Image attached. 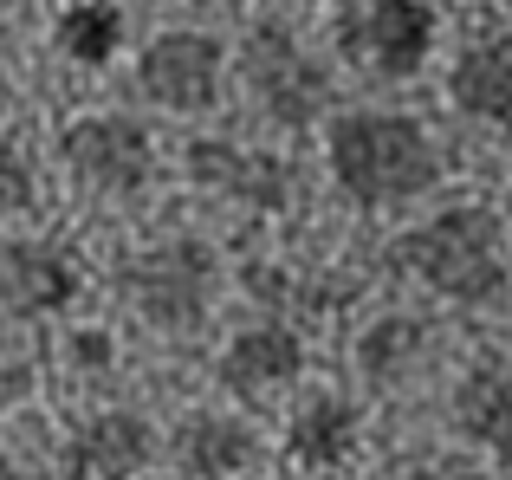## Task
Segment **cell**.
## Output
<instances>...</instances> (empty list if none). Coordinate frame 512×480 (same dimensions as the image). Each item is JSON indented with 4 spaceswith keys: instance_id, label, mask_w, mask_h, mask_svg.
Segmentation results:
<instances>
[{
    "instance_id": "1",
    "label": "cell",
    "mask_w": 512,
    "mask_h": 480,
    "mask_svg": "<svg viewBox=\"0 0 512 480\" xmlns=\"http://www.w3.org/2000/svg\"><path fill=\"white\" fill-rule=\"evenodd\" d=\"M331 176L350 202L363 208H396L415 202L441 182V156L415 117L396 111H344L331 124Z\"/></svg>"
},
{
    "instance_id": "2",
    "label": "cell",
    "mask_w": 512,
    "mask_h": 480,
    "mask_svg": "<svg viewBox=\"0 0 512 480\" xmlns=\"http://www.w3.org/2000/svg\"><path fill=\"white\" fill-rule=\"evenodd\" d=\"M402 266L454 305L506 299V240L487 208H441L415 234H402Z\"/></svg>"
},
{
    "instance_id": "3",
    "label": "cell",
    "mask_w": 512,
    "mask_h": 480,
    "mask_svg": "<svg viewBox=\"0 0 512 480\" xmlns=\"http://www.w3.org/2000/svg\"><path fill=\"white\" fill-rule=\"evenodd\" d=\"M214 279L221 266H214L208 240H163L124 260V299L137 305L150 331H195L214 305Z\"/></svg>"
},
{
    "instance_id": "4",
    "label": "cell",
    "mask_w": 512,
    "mask_h": 480,
    "mask_svg": "<svg viewBox=\"0 0 512 480\" xmlns=\"http://www.w3.org/2000/svg\"><path fill=\"white\" fill-rule=\"evenodd\" d=\"M240 72H247L253 104L286 130H305L331 98V78L318 72V59L286 33V26H253L247 52H240Z\"/></svg>"
},
{
    "instance_id": "5",
    "label": "cell",
    "mask_w": 512,
    "mask_h": 480,
    "mask_svg": "<svg viewBox=\"0 0 512 480\" xmlns=\"http://www.w3.org/2000/svg\"><path fill=\"white\" fill-rule=\"evenodd\" d=\"M59 156L85 189L98 195H143L156 176L150 130L137 117H72L59 130Z\"/></svg>"
},
{
    "instance_id": "6",
    "label": "cell",
    "mask_w": 512,
    "mask_h": 480,
    "mask_svg": "<svg viewBox=\"0 0 512 480\" xmlns=\"http://www.w3.org/2000/svg\"><path fill=\"white\" fill-rule=\"evenodd\" d=\"M137 85L150 104H163L175 117H195L214 104L221 91V39L195 33V26H175V33H156L137 59Z\"/></svg>"
},
{
    "instance_id": "7",
    "label": "cell",
    "mask_w": 512,
    "mask_h": 480,
    "mask_svg": "<svg viewBox=\"0 0 512 480\" xmlns=\"http://www.w3.org/2000/svg\"><path fill=\"white\" fill-rule=\"evenodd\" d=\"M344 46L376 78H415L435 52V7L428 0H370L344 26Z\"/></svg>"
},
{
    "instance_id": "8",
    "label": "cell",
    "mask_w": 512,
    "mask_h": 480,
    "mask_svg": "<svg viewBox=\"0 0 512 480\" xmlns=\"http://www.w3.org/2000/svg\"><path fill=\"white\" fill-rule=\"evenodd\" d=\"M156 455V429L137 409H104V416L78 422L65 442V480H137Z\"/></svg>"
},
{
    "instance_id": "9",
    "label": "cell",
    "mask_w": 512,
    "mask_h": 480,
    "mask_svg": "<svg viewBox=\"0 0 512 480\" xmlns=\"http://www.w3.org/2000/svg\"><path fill=\"white\" fill-rule=\"evenodd\" d=\"M78 299V266L59 240H7L0 247V305L13 318H52Z\"/></svg>"
},
{
    "instance_id": "10",
    "label": "cell",
    "mask_w": 512,
    "mask_h": 480,
    "mask_svg": "<svg viewBox=\"0 0 512 480\" xmlns=\"http://www.w3.org/2000/svg\"><path fill=\"white\" fill-rule=\"evenodd\" d=\"M188 176L201 189L227 195V202H247V208H279L292 195V169L266 150H240V143L221 137H195L188 143Z\"/></svg>"
},
{
    "instance_id": "11",
    "label": "cell",
    "mask_w": 512,
    "mask_h": 480,
    "mask_svg": "<svg viewBox=\"0 0 512 480\" xmlns=\"http://www.w3.org/2000/svg\"><path fill=\"white\" fill-rule=\"evenodd\" d=\"M299 370H305V344L292 325H247L221 351V383L240 403H260L266 390H286Z\"/></svg>"
},
{
    "instance_id": "12",
    "label": "cell",
    "mask_w": 512,
    "mask_h": 480,
    "mask_svg": "<svg viewBox=\"0 0 512 480\" xmlns=\"http://www.w3.org/2000/svg\"><path fill=\"white\" fill-rule=\"evenodd\" d=\"M357 435H363V416L350 396H305L286 422V455H292V468L331 474V468H350Z\"/></svg>"
},
{
    "instance_id": "13",
    "label": "cell",
    "mask_w": 512,
    "mask_h": 480,
    "mask_svg": "<svg viewBox=\"0 0 512 480\" xmlns=\"http://www.w3.org/2000/svg\"><path fill=\"white\" fill-rule=\"evenodd\" d=\"M175 461H182L188 480H234V474H247L253 461H260V435H253L240 416L201 409V416H188L182 435H175Z\"/></svg>"
},
{
    "instance_id": "14",
    "label": "cell",
    "mask_w": 512,
    "mask_h": 480,
    "mask_svg": "<svg viewBox=\"0 0 512 480\" xmlns=\"http://www.w3.org/2000/svg\"><path fill=\"white\" fill-rule=\"evenodd\" d=\"M448 91L467 117H480L493 130H512V33L467 46L448 72Z\"/></svg>"
},
{
    "instance_id": "15",
    "label": "cell",
    "mask_w": 512,
    "mask_h": 480,
    "mask_svg": "<svg viewBox=\"0 0 512 480\" xmlns=\"http://www.w3.org/2000/svg\"><path fill=\"white\" fill-rule=\"evenodd\" d=\"M448 416H454V429H461L474 448L512 461V370H500V364L467 370V377L454 383V409Z\"/></svg>"
},
{
    "instance_id": "16",
    "label": "cell",
    "mask_w": 512,
    "mask_h": 480,
    "mask_svg": "<svg viewBox=\"0 0 512 480\" xmlns=\"http://www.w3.org/2000/svg\"><path fill=\"white\" fill-rule=\"evenodd\" d=\"M52 39H59V52L72 65L104 72V65L117 59V46H124V13H117L111 0H72V7L59 13V26H52Z\"/></svg>"
},
{
    "instance_id": "17",
    "label": "cell",
    "mask_w": 512,
    "mask_h": 480,
    "mask_svg": "<svg viewBox=\"0 0 512 480\" xmlns=\"http://www.w3.org/2000/svg\"><path fill=\"white\" fill-rule=\"evenodd\" d=\"M422 351H428V331L415 325V318H376L357 344V364H363L370 383H396L422 364Z\"/></svg>"
},
{
    "instance_id": "18",
    "label": "cell",
    "mask_w": 512,
    "mask_h": 480,
    "mask_svg": "<svg viewBox=\"0 0 512 480\" xmlns=\"http://www.w3.org/2000/svg\"><path fill=\"white\" fill-rule=\"evenodd\" d=\"M33 163L20 143H0V215H26L33 208Z\"/></svg>"
},
{
    "instance_id": "19",
    "label": "cell",
    "mask_w": 512,
    "mask_h": 480,
    "mask_svg": "<svg viewBox=\"0 0 512 480\" xmlns=\"http://www.w3.org/2000/svg\"><path fill=\"white\" fill-rule=\"evenodd\" d=\"M402 480H493V474H480L474 461H428V468H409Z\"/></svg>"
},
{
    "instance_id": "20",
    "label": "cell",
    "mask_w": 512,
    "mask_h": 480,
    "mask_svg": "<svg viewBox=\"0 0 512 480\" xmlns=\"http://www.w3.org/2000/svg\"><path fill=\"white\" fill-rule=\"evenodd\" d=\"M72 351H78V364H85V370H104V364L117 357V344L104 338V331H78V344H72Z\"/></svg>"
},
{
    "instance_id": "21",
    "label": "cell",
    "mask_w": 512,
    "mask_h": 480,
    "mask_svg": "<svg viewBox=\"0 0 512 480\" xmlns=\"http://www.w3.org/2000/svg\"><path fill=\"white\" fill-rule=\"evenodd\" d=\"M0 480H26V474H20V468H7V461H0Z\"/></svg>"
}]
</instances>
